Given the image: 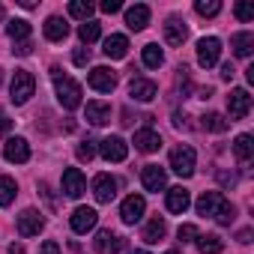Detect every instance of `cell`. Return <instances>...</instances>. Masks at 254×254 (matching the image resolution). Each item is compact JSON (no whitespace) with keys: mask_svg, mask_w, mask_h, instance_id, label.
<instances>
[{"mask_svg":"<svg viewBox=\"0 0 254 254\" xmlns=\"http://www.w3.org/2000/svg\"><path fill=\"white\" fill-rule=\"evenodd\" d=\"M51 78H54V90H57V102L66 111H75L81 105V84L72 81L69 75L60 72V66H51Z\"/></svg>","mask_w":254,"mask_h":254,"instance_id":"obj_1","label":"cell"},{"mask_svg":"<svg viewBox=\"0 0 254 254\" xmlns=\"http://www.w3.org/2000/svg\"><path fill=\"white\" fill-rule=\"evenodd\" d=\"M33 90H36V81H33V75H30L27 69H15V75H12V84H9L12 102H15V105H24V102H30Z\"/></svg>","mask_w":254,"mask_h":254,"instance_id":"obj_2","label":"cell"},{"mask_svg":"<svg viewBox=\"0 0 254 254\" xmlns=\"http://www.w3.org/2000/svg\"><path fill=\"white\" fill-rule=\"evenodd\" d=\"M194 150L191 147H186V144H180V147H174L171 150V168H174V174H180L183 180H189L191 174H194Z\"/></svg>","mask_w":254,"mask_h":254,"instance_id":"obj_3","label":"cell"},{"mask_svg":"<svg viewBox=\"0 0 254 254\" xmlns=\"http://www.w3.org/2000/svg\"><path fill=\"white\" fill-rule=\"evenodd\" d=\"M99 153L105 162H126V156H129V144H126L120 135H108L99 141Z\"/></svg>","mask_w":254,"mask_h":254,"instance_id":"obj_4","label":"cell"},{"mask_svg":"<svg viewBox=\"0 0 254 254\" xmlns=\"http://www.w3.org/2000/svg\"><path fill=\"white\" fill-rule=\"evenodd\" d=\"M218 57H221V39L203 36V39L197 42V63H200L203 69H212V66L218 63Z\"/></svg>","mask_w":254,"mask_h":254,"instance_id":"obj_5","label":"cell"},{"mask_svg":"<svg viewBox=\"0 0 254 254\" xmlns=\"http://www.w3.org/2000/svg\"><path fill=\"white\" fill-rule=\"evenodd\" d=\"M227 111H230V123H233V120H245V117H248V111H251V96H248V90H245V87L230 90V96H227Z\"/></svg>","mask_w":254,"mask_h":254,"instance_id":"obj_6","label":"cell"},{"mask_svg":"<svg viewBox=\"0 0 254 254\" xmlns=\"http://www.w3.org/2000/svg\"><path fill=\"white\" fill-rule=\"evenodd\" d=\"M144 212H147V200H144L141 194H129V197L123 200V206H120V218H123L126 224L141 221V218H144Z\"/></svg>","mask_w":254,"mask_h":254,"instance_id":"obj_7","label":"cell"},{"mask_svg":"<svg viewBox=\"0 0 254 254\" xmlns=\"http://www.w3.org/2000/svg\"><path fill=\"white\" fill-rule=\"evenodd\" d=\"M141 183H144L147 191H156V194H159V191L168 189V174H165V168H159V165H144Z\"/></svg>","mask_w":254,"mask_h":254,"instance_id":"obj_8","label":"cell"},{"mask_svg":"<svg viewBox=\"0 0 254 254\" xmlns=\"http://www.w3.org/2000/svg\"><path fill=\"white\" fill-rule=\"evenodd\" d=\"M42 230H45V218L39 209H24L18 215V233L21 236H39Z\"/></svg>","mask_w":254,"mask_h":254,"instance_id":"obj_9","label":"cell"},{"mask_svg":"<svg viewBox=\"0 0 254 254\" xmlns=\"http://www.w3.org/2000/svg\"><path fill=\"white\" fill-rule=\"evenodd\" d=\"M60 186H63V194H66V197H81V194L87 191V180H84V174H81L78 168H66Z\"/></svg>","mask_w":254,"mask_h":254,"instance_id":"obj_10","label":"cell"},{"mask_svg":"<svg viewBox=\"0 0 254 254\" xmlns=\"http://www.w3.org/2000/svg\"><path fill=\"white\" fill-rule=\"evenodd\" d=\"M87 81H90V87H93L96 93H111V90L117 87V75H114V69H108V66H96Z\"/></svg>","mask_w":254,"mask_h":254,"instance_id":"obj_11","label":"cell"},{"mask_svg":"<svg viewBox=\"0 0 254 254\" xmlns=\"http://www.w3.org/2000/svg\"><path fill=\"white\" fill-rule=\"evenodd\" d=\"M129 96H132L135 102H153V99L159 96V87H156V81H150V78H132Z\"/></svg>","mask_w":254,"mask_h":254,"instance_id":"obj_12","label":"cell"},{"mask_svg":"<svg viewBox=\"0 0 254 254\" xmlns=\"http://www.w3.org/2000/svg\"><path fill=\"white\" fill-rule=\"evenodd\" d=\"M3 156H6V162H12V165H24V162L30 159V144H27L24 138H9V141L3 144Z\"/></svg>","mask_w":254,"mask_h":254,"instance_id":"obj_13","label":"cell"},{"mask_svg":"<svg viewBox=\"0 0 254 254\" xmlns=\"http://www.w3.org/2000/svg\"><path fill=\"white\" fill-rule=\"evenodd\" d=\"M93 194H96L99 203H111V200L117 197V180H114L111 174H99V177L93 180Z\"/></svg>","mask_w":254,"mask_h":254,"instance_id":"obj_14","label":"cell"},{"mask_svg":"<svg viewBox=\"0 0 254 254\" xmlns=\"http://www.w3.org/2000/svg\"><path fill=\"white\" fill-rule=\"evenodd\" d=\"M93 248H96V254H120L123 251V239L114 230H99L96 239H93Z\"/></svg>","mask_w":254,"mask_h":254,"instance_id":"obj_15","label":"cell"},{"mask_svg":"<svg viewBox=\"0 0 254 254\" xmlns=\"http://www.w3.org/2000/svg\"><path fill=\"white\" fill-rule=\"evenodd\" d=\"M96 221H99V212H96L93 206H78V209L72 212V230H75V233H87V230H93Z\"/></svg>","mask_w":254,"mask_h":254,"instance_id":"obj_16","label":"cell"},{"mask_svg":"<svg viewBox=\"0 0 254 254\" xmlns=\"http://www.w3.org/2000/svg\"><path fill=\"white\" fill-rule=\"evenodd\" d=\"M135 150H141V153H159L162 150V135L156 129L135 132Z\"/></svg>","mask_w":254,"mask_h":254,"instance_id":"obj_17","label":"cell"},{"mask_svg":"<svg viewBox=\"0 0 254 254\" xmlns=\"http://www.w3.org/2000/svg\"><path fill=\"white\" fill-rule=\"evenodd\" d=\"M189 39V27H186V21H180V18H168L165 21V42L168 45H183Z\"/></svg>","mask_w":254,"mask_h":254,"instance_id":"obj_18","label":"cell"},{"mask_svg":"<svg viewBox=\"0 0 254 254\" xmlns=\"http://www.w3.org/2000/svg\"><path fill=\"white\" fill-rule=\"evenodd\" d=\"M84 114H87V123H90V126H105V123H111V105H108V102H87Z\"/></svg>","mask_w":254,"mask_h":254,"instance_id":"obj_19","label":"cell"},{"mask_svg":"<svg viewBox=\"0 0 254 254\" xmlns=\"http://www.w3.org/2000/svg\"><path fill=\"white\" fill-rule=\"evenodd\" d=\"M126 24H129V30H144L150 24V6L144 3H135L126 9Z\"/></svg>","mask_w":254,"mask_h":254,"instance_id":"obj_20","label":"cell"},{"mask_svg":"<svg viewBox=\"0 0 254 254\" xmlns=\"http://www.w3.org/2000/svg\"><path fill=\"white\" fill-rule=\"evenodd\" d=\"M105 57H111V60H123L126 54H129V39H126L123 33H114V36H108L105 39Z\"/></svg>","mask_w":254,"mask_h":254,"instance_id":"obj_21","label":"cell"},{"mask_svg":"<svg viewBox=\"0 0 254 254\" xmlns=\"http://www.w3.org/2000/svg\"><path fill=\"white\" fill-rule=\"evenodd\" d=\"M189 206H191V197H189V191H186L183 186H174V189H168V209H171V212L183 215Z\"/></svg>","mask_w":254,"mask_h":254,"instance_id":"obj_22","label":"cell"},{"mask_svg":"<svg viewBox=\"0 0 254 254\" xmlns=\"http://www.w3.org/2000/svg\"><path fill=\"white\" fill-rule=\"evenodd\" d=\"M221 191H203L200 197H197V203H194V209H197V215H215L218 212V206H221Z\"/></svg>","mask_w":254,"mask_h":254,"instance_id":"obj_23","label":"cell"},{"mask_svg":"<svg viewBox=\"0 0 254 254\" xmlns=\"http://www.w3.org/2000/svg\"><path fill=\"white\" fill-rule=\"evenodd\" d=\"M69 36V24L60 18V15H51L48 21H45V39H51V42H63Z\"/></svg>","mask_w":254,"mask_h":254,"instance_id":"obj_24","label":"cell"},{"mask_svg":"<svg viewBox=\"0 0 254 254\" xmlns=\"http://www.w3.org/2000/svg\"><path fill=\"white\" fill-rule=\"evenodd\" d=\"M230 48H233V54H236V57H251V51H254V33H248V30L233 33Z\"/></svg>","mask_w":254,"mask_h":254,"instance_id":"obj_25","label":"cell"},{"mask_svg":"<svg viewBox=\"0 0 254 254\" xmlns=\"http://www.w3.org/2000/svg\"><path fill=\"white\" fill-rule=\"evenodd\" d=\"M233 156H236L242 165H251V159H254V138H251V135H239V138L233 141Z\"/></svg>","mask_w":254,"mask_h":254,"instance_id":"obj_26","label":"cell"},{"mask_svg":"<svg viewBox=\"0 0 254 254\" xmlns=\"http://www.w3.org/2000/svg\"><path fill=\"white\" fill-rule=\"evenodd\" d=\"M165 233H168V221H165L162 215H156V218H150L147 227H144V242L156 245L159 239H165Z\"/></svg>","mask_w":254,"mask_h":254,"instance_id":"obj_27","label":"cell"},{"mask_svg":"<svg viewBox=\"0 0 254 254\" xmlns=\"http://www.w3.org/2000/svg\"><path fill=\"white\" fill-rule=\"evenodd\" d=\"M6 33H9L12 42H27V36H30V21H24V18H12V21L6 24Z\"/></svg>","mask_w":254,"mask_h":254,"instance_id":"obj_28","label":"cell"},{"mask_svg":"<svg viewBox=\"0 0 254 254\" xmlns=\"http://www.w3.org/2000/svg\"><path fill=\"white\" fill-rule=\"evenodd\" d=\"M224 242L218 233H206V236H197V251L200 254H221Z\"/></svg>","mask_w":254,"mask_h":254,"instance_id":"obj_29","label":"cell"},{"mask_svg":"<svg viewBox=\"0 0 254 254\" xmlns=\"http://www.w3.org/2000/svg\"><path fill=\"white\" fill-rule=\"evenodd\" d=\"M141 57H144V66L147 69H159L162 63H165V51L159 48V45H144V51H141Z\"/></svg>","mask_w":254,"mask_h":254,"instance_id":"obj_30","label":"cell"},{"mask_svg":"<svg viewBox=\"0 0 254 254\" xmlns=\"http://www.w3.org/2000/svg\"><path fill=\"white\" fill-rule=\"evenodd\" d=\"M18 194V186L12 177H0V206H9Z\"/></svg>","mask_w":254,"mask_h":254,"instance_id":"obj_31","label":"cell"},{"mask_svg":"<svg viewBox=\"0 0 254 254\" xmlns=\"http://www.w3.org/2000/svg\"><path fill=\"white\" fill-rule=\"evenodd\" d=\"M200 126H203V129H206V132H224V129H227V126H230V123H227V120H224L221 114H215V111H209V114H203V117H200Z\"/></svg>","mask_w":254,"mask_h":254,"instance_id":"obj_32","label":"cell"},{"mask_svg":"<svg viewBox=\"0 0 254 254\" xmlns=\"http://www.w3.org/2000/svg\"><path fill=\"white\" fill-rule=\"evenodd\" d=\"M93 3H90V0H72V3H69V15L72 18H81V21H90V15H93Z\"/></svg>","mask_w":254,"mask_h":254,"instance_id":"obj_33","label":"cell"},{"mask_svg":"<svg viewBox=\"0 0 254 254\" xmlns=\"http://www.w3.org/2000/svg\"><path fill=\"white\" fill-rule=\"evenodd\" d=\"M99 33H102V27H99V21H93V18H90V21H84V24L78 27V36H81V42H84V45L96 42V39H99Z\"/></svg>","mask_w":254,"mask_h":254,"instance_id":"obj_34","label":"cell"},{"mask_svg":"<svg viewBox=\"0 0 254 254\" xmlns=\"http://www.w3.org/2000/svg\"><path fill=\"white\" fill-rule=\"evenodd\" d=\"M194 12L203 15V18H212V15L221 12V3H218V0H197V3H194Z\"/></svg>","mask_w":254,"mask_h":254,"instance_id":"obj_35","label":"cell"},{"mask_svg":"<svg viewBox=\"0 0 254 254\" xmlns=\"http://www.w3.org/2000/svg\"><path fill=\"white\" fill-rule=\"evenodd\" d=\"M212 218H215L218 224H230V221L236 218V206H233V203H227V200H221V206H218V212H215Z\"/></svg>","mask_w":254,"mask_h":254,"instance_id":"obj_36","label":"cell"},{"mask_svg":"<svg viewBox=\"0 0 254 254\" xmlns=\"http://www.w3.org/2000/svg\"><path fill=\"white\" fill-rule=\"evenodd\" d=\"M233 12H236L239 21H251V18H254V3H248V0H239V3L233 6Z\"/></svg>","mask_w":254,"mask_h":254,"instance_id":"obj_37","label":"cell"},{"mask_svg":"<svg viewBox=\"0 0 254 254\" xmlns=\"http://www.w3.org/2000/svg\"><path fill=\"white\" fill-rule=\"evenodd\" d=\"M177 236H180V242H194L200 233H197V227H194V224H180Z\"/></svg>","mask_w":254,"mask_h":254,"instance_id":"obj_38","label":"cell"},{"mask_svg":"<svg viewBox=\"0 0 254 254\" xmlns=\"http://www.w3.org/2000/svg\"><path fill=\"white\" fill-rule=\"evenodd\" d=\"M93 156H96V144H93V141H81V144H78V159H81V162H90Z\"/></svg>","mask_w":254,"mask_h":254,"instance_id":"obj_39","label":"cell"},{"mask_svg":"<svg viewBox=\"0 0 254 254\" xmlns=\"http://www.w3.org/2000/svg\"><path fill=\"white\" fill-rule=\"evenodd\" d=\"M72 60H75V66H87V63H90V51H87V48H75Z\"/></svg>","mask_w":254,"mask_h":254,"instance_id":"obj_40","label":"cell"},{"mask_svg":"<svg viewBox=\"0 0 254 254\" xmlns=\"http://www.w3.org/2000/svg\"><path fill=\"white\" fill-rule=\"evenodd\" d=\"M39 254H60V245H57L54 239H45V242L39 245Z\"/></svg>","mask_w":254,"mask_h":254,"instance_id":"obj_41","label":"cell"},{"mask_svg":"<svg viewBox=\"0 0 254 254\" xmlns=\"http://www.w3.org/2000/svg\"><path fill=\"white\" fill-rule=\"evenodd\" d=\"M120 9H123L120 0H105V3H102V12H108V15H114V12H120Z\"/></svg>","mask_w":254,"mask_h":254,"instance_id":"obj_42","label":"cell"},{"mask_svg":"<svg viewBox=\"0 0 254 254\" xmlns=\"http://www.w3.org/2000/svg\"><path fill=\"white\" fill-rule=\"evenodd\" d=\"M12 51H15L18 57H27V54L33 51V45H30V42H15V48H12Z\"/></svg>","mask_w":254,"mask_h":254,"instance_id":"obj_43","label":"cell"},{"mask_svg":"<svg viewBox=\"0 0 254 254\" xmlns=\"http://www.w3.org/2000/svg\"><path fill=\"white\" fill-rule=\"evenodd\" d=\"M233 75H236V69H233L230 63H224V66H221V78H224V81H230Z\"/></svg>","mask_w":254,"mask_h":254,"instance_id":"obj_44","label":"cell"},{"mask_svg":"<svg viewBox=\"0 0 254 254\" xmlns=\"http://www.w3.org/2000/svg\"><path fill=\"white\" fill-rule=\"evenodd\" d=\"M9 126H12V120H9L6 114H0V135H3V132H9Z\"/></svg>","mask_w":254,"mask_h":254,"instance_id":"obj_45","label":"cell"},{"mask_svg":"<svg viewBox=\"0 0 254 254\" xmlns=\"http://www.w3.org/2000/svg\"><path fill=\"white\" fill-rule=\"evenodd\" d=\"M218 177H221L224 186H236V177H233V174H218Z\"/></svg>","mask_w":254,"mask_h":254,"instance_id":"obj_46","label":"cell"},{"mask_svg":"<svg viewBox=\"0 0 254 254\" xmlns=\"http://www.w3.org/2000/svg\"><path fill=\"white\" fill-rule=\"evenodd\" d=\"M9 254H24V245H21V242H12V245H9Z\"/></svg>","mask_w":254,"mask_h":254,"instance_id":"obj_47","label":"cell"},{"mask_svg":"<svg viewBox=\"0 0 254 254\" xmlns=\"http://www.w3.org/2000/svg\"><path fill=\"white\" fill-rule=\"evenodd\" d=\"M239 242H251V230H239Z\"/></svg>","mask_w":254,"mask_h":254,"instance_id":"obj_48","label":"cell"},{"mask_svg":"<svg viewBox=\"0 0 254 254\" xmlns=\"http://www.w3.org/2000/svg\"><path fill=\"white\" fill-rule=\"evenodd\" d=\"M132 254H150V251H132Z\"/></svg>","mask_w":254,"mask_h":254,"instance_id":"obj_49","label":"cell"},{"mask_svg":"<svg viewBox=\"0 0 254 254\" xmlns=\"http://www.w3.org/2000/svg\"><path fill=\"white\" fill-rule=\"evenodd\" d=\"M165 254H180V251H165Z\"/></svg>","mask_w":254,"mask_h":254,"instance_id":"obj_50","label":"cell"},{"mask_svg":"<svg viewBox=\"0 0 254 254\" xmlns=\"http://www.w3.org/2000/svg\"><path fill=\"white\" fill-rule=\"evenodd\" d=\"M0 18H3V6H0Z\"/></svg>","mask_w":254,"mask_h":254,"instance_id":"obj_51","label":"cell"},{"mask_svg":"<svg viewBox=\"0 0 254 254\" xmlns=\"http://www.w3.org/2000/svg\"><path fill=\"white\" fill-rule=\"evenodd\" d=\"M0 81H3V69H0Z\"/></svg>","mask_w":254,"mask_h":254,"instance_id":"obj_52","label":"cell"}]
</instances>
